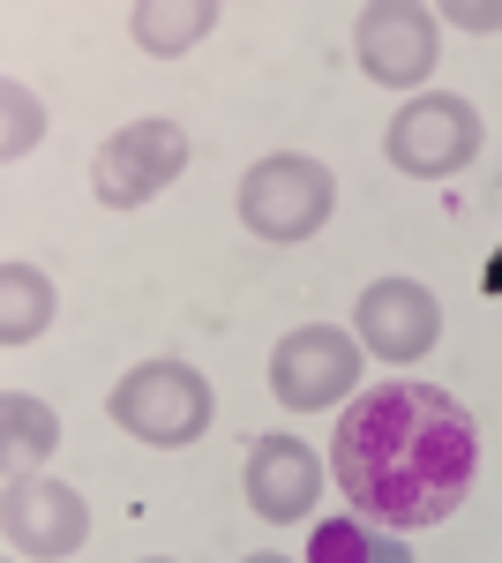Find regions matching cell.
<instances>
[{
    "instance_id": "6da1fadb",
    "label": "cell",
    "mask_w": 502,
    "mask_h": 563,
    "mask_svg": "<svg viewBox=\"0 0 502 563\" xmlns=\"http://www.w3.org/2000/svg\"><path fill=\"white\" fill-rule=\"evenodd\" d=\"M472 474H480L472 413L435 384L360 390L331 429V481L360 519L390 533L443 526L472 496Z\"/></svg>"
},
{
    "instance_id": "7a4b0ae2",
    "label": "cell",
    "mask_w": 502,
    "mask_h": 563,
    "mask_svg": "<svg viewBox=\"0 0 502 563\" xmlns=\"http://www.w3.org/2000/svg\"><path fill=\"white\" fill-rule=\"evenodd\" d=\"M337 211V180L323 158H308V151H278V158H255L248 180H241V225H248L255 241H278V249H293L308 233H323Z\"/></svg>"
},
{
    "instance_id": "3957f363",
    "label": "cell",
    "mask_w": 502,
    "mask_h": 563,
    "mask_svg": "<svg viewBox=\"0 0 502 563\" xmlns=\"http://www.w3.org/2000/svg\"><path fill=\"white\" fill-rule=\"evenodd\" d=\"M105 413H113L135 443L180 451V443H196V435L210 429L217 398H210V384L188 368V361H143V368H127L121 384H113Z\"/></svg>"
},
{
    "instance_id": "277c9868",
    "label": "cell",
    "mask_w": 502,
    "mask_h": 563,
    "mask_svg": "<svg viewBox=\"0 0 502 563\" xmlns=\"http://www.w3.org/2000/svg\"><path fill=\"white\" fill-rule=\"evenodd\" d=\"M480 143H488V129L458 90H420V98L398 106V121L382 135V158L413 180H443V174H465L480 158Z\"/></svg>"
},
{
    "instance_id": "5b68a950",
    "label": "cell",
    "mask_w": 502,
    "mask_h": 563,
    "mask_svg": "<svg viewBox=\"0 0 502 563\" xmlns=\"http://www.w3.org/2000/svg\"><path fill=\"white\" fill-rule=\"evenodd\" d=\"M188 174V129L180 121H127L105 151H98V166H90V196L105 203V211H135V203H150L158 188Z\"/></svg>"
},
{
    "instance_id": "8992f818",
    "label": "cell",
    "mask_w": 502,
    "mask_h": 563,
    "mask_svg": "<svg viewBox=\"0 0 502 563\" xmlns=\"http://www.w3.org/2000/svg\"><path fill=\"white\" fill-rule=\"evenodd\" d=\"M353 384H360V339H345L337 323H300L270 353V390L293 413H331Z\"/></svg>"
},
{
    "instance_id": "52a82bcc",
    "label": "cell",
    "mask_w": 502,
    "mask_h": 563,
    "mask_svg": "<svg viewBox=\"0 0 502 563\" xmlns=\"http://www.w3.org/2000/svg\"><path fill=\"white\" fill-rule=\"evenodd\" d=\"M435 45H443V15L420 0H376L360 8V31H353V53L382 90H420L435 76Z\"/></svg>"
},
{
    "instance_id": "ba28073f",
    "label": "cell",
    "mask_w": 502,
    "mask_h": 563,
    "mask_svg": "<svg viewBox=\"0 0 502 563\" xmlns=\"http://www.w3.org/2000/svg\"><path fill=\"white\" fill-rule=\"evenodd\" d=\"M0 533L8 549L31 563H53V556H76L90 533V504L68 488V481H45V474H15L0 488Z\"/></svg>"
},
{
    "instance_id": "9c48e42d",
    "label": "cell",
    "mask_w": 502,
    "mask_h": 563,
    "mask_svg": "<svg viewBox=\"0 0 502 563\" xmlns=\"http://www.w3.org/2000/svg\"><path fill=\"white\" fill-rule=\"evenodd\" d=\"M353 339H360V353H376L390 368H413L443 339V301L420 278H376L353 308Z\"/></svg>"
},
{
    "instance_id": "30bf717a",
    "label": "cell",
    "mask_w": 502,
    "mask_h": 563,
    "mask_svg": "<svg viewBox=\"0 0 502 563\" xmlns=\"http://www.w3.org/2000/svg\"><path fill=\"white\" fill-rule=\"evenodd\" d=\"M241 488H248V511L270 526H293L315 511V496H323V459H315V443H300V435H255L248 466H241Z\"/></svg>"
},
{
    "instance_id": "8fae6325",
    "label": "cell",
    "mask_w": 502,
    "mask_h": 563,
    "mask_svg": "<svg viewBox=\"0 0 502 563\" xmlns=\"http://www.w3.org/2000/svg\"><path fill=\"white\" fill-rule=\"evenodd\" d=\"M53 323V278L38 263H0V346H31Z\"/></svg>"
},
{
    "instance_id": "7c38bea8",
    "label": "cell",
    "mask_w": 502,
    "mask_h": 563,
    "mask_svg": "<svg viewBox=\"0 0 502 563\" xmlns=\"http://www.w3.org/2000/svg\"><path fill=\"white\" fill-rule=\"evenodd\" d=\"M217 23V0H135L127 8V31L143 53H188L196 38H210Z\"/></svg>"
},
{
    "instance_id": "4fadbf2b",
    "label": "cell",
    "mask_w": 502,
    "mask_h": 563,
    "mask_svg": "<svg viewBox=\"0 0 502 563\" xmlns=\"http://www.w3.org/2000/svg\"><path fill=\"white\" fill-rule=\"evenodd\" d=\"M308 563H413V549L353 511V519H323L308 533Z\"/></svg>"
},
{
    "instance_id": "5bb4252c",
    "label": "cell",
    "mask_w": 502,
    "mask_h": 563,
    "mask_svg": "<svg viewBox=\"0 0 502 563\" xmlns=\"http://www.w3.org/2000/svg\"><path fill=\"white\" fill-rule=\"evenodd\" d=\"M0 435H8V451H23V459H53L60 421H53V406H45V398L8 390V398H0Z\"/></svg>"
},
{
    "instance_id": "9a60e30c",
    "label": "cell",
    "mask_w": 502,
    "mask_h": 563,
    "mask_svg": "<svg viewBox=\"0 0 502 563\" xmlns=\"http://www.w3.org/2000/svg\"><path fill=\"white\" fill-rule=\"evenodd\" d=\"M38 135H45L38 98H31L23 84H0V158H23V151H38Z\"/></svg>"
},
{
    "instance_id": "2e32d148",
    "label": "cell",
    "mask_w": 502,
    "mask_h": 563,
    "mask_svg": "<svg viewBox=\"0 0 502 563\" xmlns=\"http://www.w3.org/2000/svg\"><path fill=\"white\" fill-rule=\"evenodd\" d=\"M443 15H450V23H465V31H502V0H488V8H465V0H450Z\"/></svg>"
},
{
    "instance_id": "e0dca14e",
    "label": "cell",
    "mask_w": 502,
    "mask_h": 563,
    "mask_svg": "<svg viewBox=\"0 0 502 563\" xmlns=\"http://www.w3.org/2000/svg\"><path fill=\"white\" fill-rule=\"evenodd\" d=\"M480 286H488V294H502V249L488 256V278H480Z\"/></svg>"
},
{
    "instance_id": "ac0fdd59",
    "label": "cell",
    "mask_w": 502,
    "mask_h": 563,
    "mask_svg": "<svg viewBox=\"0 0 502 563\" xmlns=\"http://www.w3.org/2000/svg\"><path fill=\"white\" fill-rule=\"evenodd\" d=\"M241 563H286V556H241Z\"/></svg>"
},
{
    "instance_id": "d6986e66",
    "label": "cell",
    "mask_w": 502,
    "mask_h": 563,
    "mask_svg": "<svg viewBox=\"0 0 502 563\" xmlns=\"http://www.w3.org/2000/svg\"><path fill=\"white\" fill-rule=\"evenodd\" d=\"M143 563H166V556H143Z\"/></svg>"
}]
</instances>
